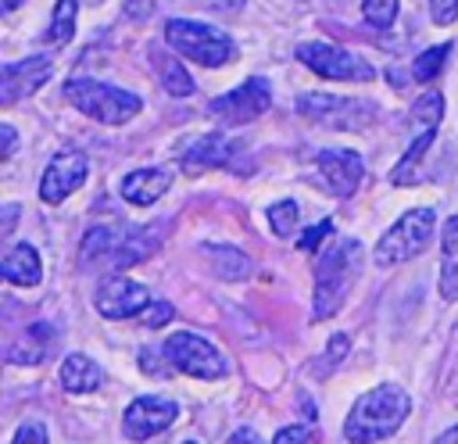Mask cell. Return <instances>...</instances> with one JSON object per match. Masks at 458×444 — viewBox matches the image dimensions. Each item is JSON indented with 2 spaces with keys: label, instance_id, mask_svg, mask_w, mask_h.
Returning <instances> with one entry per match:
<instances>
[{
  "label": "cell",
  "instance_id": "cell-1",
  "mask_svg": "<svg viewBox=\"0 0 458 444\" xmlns=\"http://www.w3.org/2000/svg\"><path fill=\"white\" fill-rule=\"evenodd\" d=\"M361 265H365V247L354 236H336L322 251V258L315 261V294H311V315L318 322L344 308L351 286L361 276Z\"/></svg>",
  "mask_w": 458,
  "mask_h": 444
},
{
  "label": "cell",
  "instance_id": "cell-2",
  "mask_svg": "<svg viewBox=\"0 0 458 444\" xmlns=\"http://www.w3.org/2000/svg\"><path fill=\"white\" fill-rule=\"evenodd\" d=\"M411 412V397L404 387L397 383H379L372 390H365L354 408L344 419V440L347 444H376L386 440L401 430V423Z\"/></svg>",
  "mask_w": 458,
  "mask_h": 444
},
{
  "label": "cell",
  "instance_id": "cell-3",
  "mask_svg": "<svg viewBox=\"0 0 458 444\" xmlns=\"http://www.w3.org/2000/svg\"><path fill=\"white\" fill-rule=\"evenodd\" d=\"M64 100L100 122V125H125L129 118H136L143 111V97L132 93V90H122V86H111V82H100V79H68L64 82Z\"/></svg>",
  "mask_w": 458,
  "mask_h": 444
},
{
  "label": "cell",
  "instance_id": "cell-4",
  "mask_svg": "<svg viewBox=\"0 0 458 444\" xmlns=\"http://www.w3.org/2000/svg\"><path fill=\"white\" fill-rule=\"evenodd\" d=\"M165 43L172 50H179L182 57L204 64V68H222V64H229L236 57L233 36H225L222 29H215L208 21L172 18V21H165Z\"/></svg>",
  "mask_w": 458,
  "mask_h": 444
},
{
  "label": "cell",
  "instance_id": "cell-5",
  "mask_svg": "<svg viewBox=\"0 0 458 444\" xmlns=\"http://www.w3.org/2000/svg\"><path fill=\"white\" fill-rule=\"evenodd\" d=\"M433 226H437V211L433 208H411L404 211L376 243L372 251V261L379 269H390V265H404L411 258H419L426 247H429V236H433Z\"/></svg>",
  "mask_w": 458,
  "mask_h": 444
},
{
  "label": "cell",
  "instance_id": "cell-6",
  "mask_svg": "<svg viewBox=\"0 0 458 444\" xmlns=\"http://www.w3.org/2000/svg\"><path fill=\"white\" fill-rule=\"evenodd\" d=\"M165 362L172 369H179L182 376H193V380H222L229 376V358L204 337L197 333H186V329H175L165 347H161Z\"/></svg>",
  "mask_w": 458,
  "mask_h": 444
},
{
  "label": "cell",
  "instance_id": "cell-7",
  "mask_svg": "<svg viewBox=\"0 0 458 444\" xmlns=\"http://www.w3.org/2000/svg\"><path fill=\"white\" fill-rule=\"evenodd\" d=\"M297 111L326 129H351L361 132L372 125L376 118V104L372 100H358V97H333V93H301L297 97Z\"/></svg>",
  "mask_w": 458,
  "mask_h": 444
},
{
  "label": "cell",
  "instance_id": "cell-8",
  "mask_svg": "<svg viewBox=\"0 0 458 444\" xmlns=\"http://www.w3.org/2000/svg\"><path fill=\"white\" fill-rule=\"evenodd\" d=\"M297 61L304 68H311L315 75L322 79H333V82H372L376 79V68L358 57L354 50H344V47H333V43H301L297 47Z\"/></svg>",
  "mask_w": 458,
  "mask_h": 444
},
{
  "label": "cell",
  "instance_id": "cell-9",
  "mask_svg": "<svg viewBox=\"0 0 458 444\" xmlns=\"http://www.w3.org/2000/svg\"><path fill=\"white\" fill-rule=\"evenodd\" d=\"M268 107H272V86H268V79H258V75L247 79V82H240V86L229 90V93H218V97L208 104L211 118H218V122H225V125L258 122Z\"/></svg>",
  "mask_w": 458,
  "mask_h": 444
},
{
  "label": "cell",
  "instance_id": "cell-10",
  "mask_svg": "<svg viewBox=\"0 0 458 444\" xmlns=\"http://www.w3.org/2000/svg\"><path fill=\"white\" fill-rule=\"evenodd\" d=\"M89 175V158L82 150H57L39 179V197L43 204H61L64 197H72Z\"/></svg>",
  "mask_w": 458,
  "mask_h": 444
},
{
  "label": "cell",
  "instance_id": "cell-11",
  "mask_svg": "<svg viewBox=\"0 0 458 444\" xmlns=\"http://www.w3.org/2000/svg\"><path fill=\"white\" fill-rule=\"evenodd\" d=\"M179 419V405L172 397L161 394H143L136 401H129L125 415H122V433L129 440H150L154 433L168 430Z\"/></svg>",
  "mask_w": 458,
  "mask_h": 444
},
{
  "label": "cell",
  "instance_id": "cell-12",
  "mask_svg": "<svg viewBox=\"0 0 458 444\" xmlns=\"http://www.w3.org/2000/svg\"><path fill=\"white\" fill-rule=\"evenodd\" d=\"M93 304L104 319H136L150 304V294L143 283H136L129 276H104L97 283Z\"/></svg>",
  "mask_w": 458,
  "mask_h": 444
},
{
  "label": "cell",
  "instance_id": "cell-13",
  "mask_svg": "<svg viewBox=\"0 0 458 444\" xmlns=\"http://www.w3.org/2000/svg\"><path fill=\"white\" fill-rule=\"evenodd\" d=\"M315 168H318L322 183L329 186V193H336V197H351L365 179V161L358 150H340V147L318 150Z\"/></svg>",
  "mask_w": 458,
  "mask_h": 444
},
{
  "label": "cell",
  "instance_id": "cell-14",
  "mask_svg": "<svg viewBox=\"0 0 458 444\" xmlns=\"http://www.w3.org/2000/svg\"><path fill=\"white\" fill-rule=\"evenodd\" d=\"M236 154V143L225 136V132H204L197 140H190L182 150H179V168L186 175H204L211 168H222L229 158Z\"/></svg>",
  "mask_w": 458,
  "mask_h": 444
},
{
  "label": "cell",
  "instance_id": "cell-15",
  "mask_svg": "<svg viewBox=\"0 0 458 444\" xmlns=\"http://www.w3.org/2000/svg\"><path fill=\"white\" fill-rule=\"evenodd\" d=\"M50 75H54L50 57H25V61L4 64V75H0V104L11 107L18 97L36 93Z\"/></svg>",
  "mask_w": 458,
  "mask_h": 444
},
{
  "label": "cell",
  "instance_id": "cell-16",
  "mask_svg": "<svg viewBox=\"0 0 458 444\" xmlns=\"http://www.w3.org/2000/svg\"><path fill=\"white\" fill-rule=\"evenodd\" d=\"M168 229V222H150V226H136V229H129L122 240H118V247H114V254H111V265L114 269H129V265H140L143 258H150L157 247H161V233Z\"/></svg>",
  "mask_w": 458,
  "mask_h": 444
},
{
  "label": "cell",
  "instance_id": "cell-17",
  "mask_svg": "<svg viewBox=\"0 0 458 444\" xmlns=\"http://www.w3.org/2000/svg\"><path fill=\"white\" fill-rule=\"evenodd\" d=\"M57 340V329L50 322H32L25 326L14 340H7V362L11 365H39L50 354V344Z\"/></svg>",
  "mask_w": 458,
  "mask_h": 444
},
{
  "label": "cell",
  "instance_id": "cell-18",
  "mask_svg": "<svg viewBox=\"0 0 458 444\" xmlns=\"http://www.w3.org/2000/svg\"><path fill=\"white\" fill-rule=\"evenodd\" d=\"M168 186H172V172H168V168H136V172H129V175L122 179L118 193H122V201H129V204H136V208H147V204H154Z\"/></svg>",
  "mask_w": 458,
  "mask_h": 444
},
{
  "label": "cell",
  "instance_id": "cell-19",
  "mask_svg": "<svg viewBox=\"0 0 458 444\" xmlns=\"http://www.w3.org/2000/svg\"><path fill=\"white\" fill-rule=\"evenodd\" d=\"M0 272H4V279L14 283V286H39V279H43L39 251H36L32 243H14V247L4 254Z\"/></svg>",
  "mask_w": 458,
  "mask_h": 444
},
{
  "label": "cell",
  "instance_id": "cell-20",
  "mask_svg": "<svg viewBox=\"0 0 458 444\" xmlns=\"http://www.w3.org/2000/svg\"><path fill=\"white\" fill-rule=\"evenodd\" d=\"M440 297L458 301V215H451L440 229Z\"/></svg>",
  "mask_w": 458,
  "mask_h": 444
},
{
  "label": "cell",
  "instance_id": "cell-21",
  "mask_svg": "<svg viewBox=\"0 0 458 444\" xmlns=\"http://www.w3.org/2000/svg\"><path fill=\"white\" fill-rule=\"evenodd\" d=\"M61 387L68 390V394H89V390H97L100 387V380H104V369L89 358V354H68L64 362H61Z\"/></svg>",
  "mask_w": 458,
  "mask_h": 444
},
{
  "label": "cell",
  "instance_id": "cell-22",
  "mask_svg": "<svg viewBox=\"0 0 458 444\" xmlns=\"http://www.w3.org/2000/svg\"><path fill=\"white\" fill-rule=\"evenodd\" d=\"M150 64H154V75H157V82H161L165 93H172V97H190L193 93V79L186 75V68L161 43L150 47Z\"/></svg>",
  "mask_w": 458,
  "mask_h": 444
},
{
  "label": "cell",
  "instance_id": "cell-23",
  "mask_svg": "<svg viewBox=\"0 0 458 444\" xmlns=\"http://www.w3.org/2000/svg\"><path fill=\"white\" fill-rule=\"evenodd\" d=\"M200 254L208 258V265H211V272L218 279H247L254 272V261L243 251L229 247V243H204Z\"/></svg>",
  "mask_w": 458,
  "mask_h": 444
},
{
  "label": "cell",
  "instance_id": "cell-24",
  "mask_svg": "<svg viewBox=\"0 0 458 444\" xmlns=\"http://www.w3.org/2000/svg\"><path fill=\"white\" fill-rule=\"evenodd\" d=\"M118 240H122V236L114 233V226H89L86 236H82V243H79V261H82V265H86V261H100V258L111 261Z\"/></svg>",
  "mask_w": 458,
  "mask_h": 444
},
{
  "label": "cell",
  "instance_id": "cell-25",
  "mask_svg": "<svg viewBox=\"0 0 458 444\" xmlns=\"http://www.w3.org/2000/svg\"><path fill=\"white\" fill-rule=\"evenodd\" d=\"M75 18H79V4L75 0H57L54 4V14H50V25H47V43L54 47H64L72 36H75Z\"/></svg>",
  "mask_w": 458,
  "mask_h": 444
},
{
  "label": "cell",
  "instance_id": "cell-26",
  "mask_svg": "<svg viewBox=\"0 0 458 444\" xmlns=\"http://www.w3.org/2000/svg\"><path fill=\"white\" fill-rule=\"evenodd\" d=\"M440 118H444V97L437 90L422 93L415 104H411V129L415 132H437L440 129Z\"/></svg>",
  "mask_w": 458,
  "mask_h": 444
},
{
  "label": "cell",
  "instance_id": "cell-27",
  "mask_svg": "<svg viewBox=\"0 0 458 444\" xmlns=\"http://www.w3.org/2000/svg\"><path fill=\"white\" fill-rule=\"evenodd\" d=\"M447 54H451L447 43H437V47L422 50V54L411 61V79H415V82H429V79H437L440 68H444V61H447Z\"/></svg>",
  "mask_w": 458,
  "mask_h": 444
},
{
  "label": "cell",
  "instance_id": "cell-28",
  "mask_svg": "<svg viewBox=\"0 0 458 444\" xmlns=\"http://www.w3.org/2000/svg\"><path fill=\"white\" fill-rule=\"evenodd\" d=\"M297 218H301L297 201H276V204L268 208V226H272L276 236H290V233L297 229Z\"/></svg>",
  "mask_w": 458,
  "mask_h": 444
},
{
  "label": "cell",
  "instance_id": "cell-29",
  "mask_svg": "<svg viewBox=\"0 0 458 444\" xmlns=\"http://www.w3.org/2000/svg\"><path fill=\"white\" fill-rule=\"evenodd\" d=\"M397 7H401V0H361L365 21H369L372 29H379V32L397 21Z\"/></svg>",
  "mask_w": 458,
  "mask_h": 444
},
{
  "label": "cell",
  "instance_id": "cell-30",
  "mask_svg": "<svg viewBox=\"0 0 458 444\" xmlns=\"http://www.w3.org/2000/svg\"><path fill=\"white\" fill-rule=\"evenodd\" d=\"M172 319H175L172 301H150V304L136 315V322H140V326H150V329H157V326H165V322H172Z\"/></svg>",
  "mask_w": 458,
  "mask_h": 444
},
{
  "label": "cell",
  "instance_id": "cell-31",
  "mask_svg": "<svg viewBox=\"0 0 458 444\" xmlns=\"http://www.w3.org/2000/svg\"><path fill=\"white\" fill-rule=\"evenodd\" d=\"M347 347H351V337H347V333H333V337H329V347H326V358L318 362V369H322V372L333 369V365L347 354Z\"/></svg>",
  "mask_w": 458,
  "mask_h": 444
},
{
  "label": "cell",
  "instance_id": "cell-32",
  "mask_svg": "<svg viewBox=\"0 0 458 444\" xmlns=\"http://www.w3.org/2000/svg\"><path fill=\"white\" fill-rule=\"evenodd\" d=\"M429 18H433V25L458 21V0H429Z\"/></svg>",
  "mask_w": 458,
  "mask_h": 444
},
{
  "label": "cell",
  "instance_id": "cell-33",
  "mask_svg": "<svg viewBox=\"0 0 458 444\" xmlns=\"http://www.w3.org/2000/svg\"><path fill=\"white\" fill-rule=\"evenodd\" d=\"M11 444H47V430L39 423H21L18 433L11 437Z\"/></svg>",
  "mask_w": 458,
  "mask_h": 444
},
{
  "label": "cell",
  "instance_id": "cell-34",
  "mask_svg": "<svg viewBox=\"0 0 458 444\" xmlns=\"http://www.w3.org/2000/svg\"><path fill=\"white\" fill-rule=\"evenodd\" d=\"M333 229V222L329 218H322L318 226H311V229H304V236H301V251H311L315 243H322V236Z\"/></svg>",
  "mask_w": 458,
  "mask_h": 444
},
{
  "label": "cell",
  "instance_id": "cell-35",
  "mask_svg": "<svg viewBox=\"0 0 458 444\" xmlns=\"http://www.w3.org/2000/svg\"><path fill=\"white\" fill-rule=\"evenodd\" d=\"M272 444H308V426H283Z\"/></svg>",
  "mask_w": 458,
  "mask_h": 444
},
{
  "label": "cell",
  "instance_id": "cell-36",
  "mask_svg": "<svg viewBox=\"0 0 458 444\" xmlns=\"http://www.w3.org/2000/svg\"><path fill=\"white\" fill-rule=\"evenodd\" d=\"M0 136H4V150H0V154H4V158H11V154L18 150V136H14V129H11L7 122L0 125Z\"/></svg>",
  "mask_w": 458,
  "mask_h": 444
},
{
  "label": "cell",
  "instance_id": "cell-37",
  "mask_svg": "<svg viewBox=\"0 0 458 444\" xmlns=\"http://www.w3.org/2000/svg\"><path fill=\"white\" fill-rule=\"evenodd\" d=\"M150 4L154 0H125V14L129 18H147L150 14Z\"/></svg>",
  "mask_w": 458,
  "mask_h": 444
},
{
  "label": "cell",
  "instance_id": "cell-38",
  "mask_svg": "<svg viewBox=\"0 0 458 444\" xmlns=\"http://www.w3.org/2000/svg\"><path fill=\"white\" fill-rule=\"evenodd\" d=\"M229 444H261V440H258L250 430H236V433L229 437Z\"/></svg>",
  "mask_w": 458,
  "mask_h": 444
},
{
  "label": "cell",
  "instance_id": "cell-39",
  "mask_svg": "<svg viewBox=\"0 0 458 444\" xmlns=\"http://www.w3.org/2000/svg\"><path fill=\"white\" fill-rule=\"evenodd\" d=\"M433 444H458V423H454V426H447Z\"/></svg>",
  "mask_w": 458,
  "mask_h": 444
},
{
  "label": "cell",
  "instance_id": "cell-40",
  "mask_svg": "<svg viewBox=\"0 0 458 444\" xmlns=\"http://www.w3.org/2000/svg\"><path fill=\"white\" fill-rule=\"evenodd\" d=\"M14 218H18V204H7V218H4V233H11V226H14Z\"/></svg>",
  "mask_w": 458,
  "mask_h": 444
},
{
  "label": "cell",
  "instance_id": "cell-41",
  "mask_svg": "<svg viewBox=\"0 0 458 444\" xmlns=\"http://www.w3.org/2000/svg\"><path fill=\"white\" fill-rule=\"evenodd\" d=\"M0 4H4V11H14V7L21 4V0H0Z\"/></svg>",
  "mask_w": 458,
  "mask_h": 444
},
{
  "label": "cell",
  "instance_id": "cell-42",
  "mask_svg": "<svg viewBox=\"0 0 458 444\" xmlns=\"http://www.w3.org/2000/svg\"><path fill=\"white\" fill-rule=\"evenodd\" d=\"M186 444H197V440H186Z\"/></svg>",
  "mask_w": 458,
  "mask_h": 444
}]
</instances>
